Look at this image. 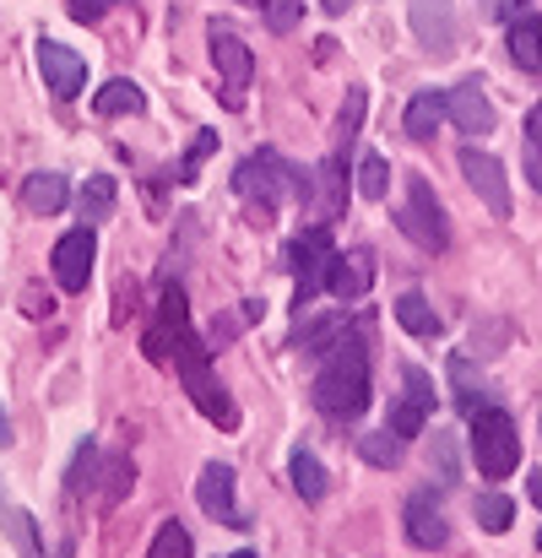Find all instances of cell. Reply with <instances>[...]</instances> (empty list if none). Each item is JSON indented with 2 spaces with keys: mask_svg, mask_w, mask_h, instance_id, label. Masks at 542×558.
<instances>
[{
  "mask_svg": "<svg viewBox=\"0 0 542 558\" xmlns=\"http://www.w3.org/2000/svg\"><path fill=\"white\" fill-rule=\"evenodd\" d=\"M93 109H98L104 120H120V114H142V109H147V93H142L136 82L115 76V82H104V87L93 93Z\"/></svg>",
  "mask_w": 542,
  "mask_h": 558,
  "instance_id": "obj_19",
  "label": "cell"
},
{
  "mask_svg": "<svg viewBox=\"0 0 542 558\" xmlns=\"http://www.w3.org/2000/svg\"><path fill=\"white\" fill-rule=\"evenodd\" d=\"M445 120H450L461 136H489L499 114H494V104H489V93H483L478 82H461V87L445 93Z\"/></svg>",
  "mask_w": 542,
  "mask_h": 558,
  "instance_id": "obj_13",
  "label": "cell"
},
{
  "mask_svg": "<svg viewBox=\"0 0 542 558\" xmlns=\"http://www.w3.org/2000/svg\"><path fill=\"white\" fill-rule=\"evenodd\" d=\"M261 11H266V27H272V33H293L304 5H299V0H266Z\"/></svg>",
  "mask_w": 542,
  "mask_h": 558,
  "instance_id": "obj_32",
  "label": "cell"
},
{
  "mask_svg": "<svg viewBox=\"0 0 542 558\" xmlns=\"http://www.w3.org/2000/svg\"><path fill=\"white\" fill-rule=\"evenodd\" d=\"M332 228L326 222H315V228H304V233H293L288 239V250H282V266L299 277V293H293V310H310V299L326 288V260H332Z\"/></svg>",
  "mask_w": 542,
  "mask_h": 558,
  "instance_id": "obj_4",
  "label": "cell"
},
{
  "mask_svg": "<svg viewBox=\"0 0 542 558\" xmlns=\"http://www.w3.org/2000/svg\"><path fill=\"white\" fill-rule=\"evenodd\" d=\"M315 407L326 417H363L369 407V342L363 331H337L326 348H321V374L310 385Z\"/></svg>",
  "mask_w": 542,
  "mask_h": 558,
  "instance_id": "obj_1",
  "label": "cell"
},
{
  "mask_svg": "<svg viewBox=\"0 0 542 558\" xmlns=\"http://www.w3.org/2000/svg\"><path fill=\"white\" fill-rule=\"evenodd\" d=\"M538 548H542V532H538Z\"/></svg>",
  "mask_w": 542,
  "mask_h": 558,
  "instance_id": "obj_42",
  "label": "cell"
},
{
  "mask_svg": "<svg viewBox=\"0 0 542 558\" xmlns=\"http://www.w3.org/2000/svg\"><path fill=\"white\" fill-rule=\"evenodd\" d=\"M93 483H98V445H93V439H82V445H76V456H71V472H65V494H71V499H82Z\"/></svg>",
  "mask_w": 542,
  "mask_h": 558,
  "instance_id": "obj_24",
  "label": "cell"
},
{
  "mask_svg": "<svg viewBox=\"0 0 542 558\" xmlns=\"http://www.w3.org/2000/svg\"><path fill=\"white\" fill-rule=\"evenodd\" d=\"M359 450H363V461H369V466H396V461H401V439H396L390 428H380V434H363Z\"/></svg>",
  "mask_w": 542,
  "mask_h": 558,
  "instance_id": "obj_28",
  "label": "cell"
},
{
  "mask_svg": "<svg viewBox=\"0 0 542 558\" xmlns=\"http://www.w3.org/2000/svg\"><path fill=\"white\" fill-rule=\"evenodd\" d=\"M527 180H532V185H538V195H542V153H538V147L527 153Z\"/></svg>",
  "mask_w": 542,
  "mask_h": 558,
  "instance_id": "obj_36",
  "label": "cell"
},
{
  "mask_svg": "<svg viewBox=\"0 0 542 558\" xmlns=\"http://www.w3.org/2000/svg\"><path fill=\"white\" fill-rule=\"evenodd\" d=\"M396 222H401V233H407L418 250H429V255H439V250L450 244L445 206H439V195H434V185H429L423 174H412V180H407V201H401Z\"/></svg>",
  "mask_w": 542,
  "mask_h": 558,
  "instance_id": "obj_5",
  "label": "cell"
},
{
  "mask_svg": "<svg viewBox=\"0 0 542 558\" xmlns=\"http://www.w3.org/2000/svg\"><path fill=\"white\" fill-rule=\"evenodd\" d=\"M115 5H120V0H71L65 11H71V22H104Z\"/></svg>",
  "mask_w": 542,
  "mask_h": 558,
  "instance_id": "obj_34",
  "label": "cell"
},
{
  "mask_svg": "<svg viewBox=\"0 0 542 558\" xmlns=\"http://www.w3.org/2000/svg\"><path fill=\"white\" fill-rule=\"evenodd\" d=\"M472 515H478V526H483V532H510L516 505H510L505 494H478V499H472Z\"/></svg>",
  "mask_w": 542,
  "mask_h": 558,
  "instance_id": "obj_25",
  "label": "cell"
},
{
  "mask_svg": "<svg viewBox=\"0 0 542 558\" xmlns=\"http://www.w3.org/2000/svg\"><path fill=\"white\" fill-rule=\"evenodd\" d=\"M195 505H201L217 526H244V515H239V505H233V466H228V461H212V466L201 472Z\"/></svg>",
  "mask_w": 542,
  "mask_h": 558,
  "instance_id": "obj_14",
  "label": "cell"
},
{
  "mask_svg": "<svg viewBox=\"0 0 542 558\" xmlns=\"http://www.w3.org/2000/svg\"><path fill=\"white\" fill-rule=\"evenodd\" d=\"M38 71H44V87L55 98H76L87 87V60L76 49L55 44V38H38Z\"/></svg>",
  "mask_w": 542,
  "mask_h": 558,
  "instance_id": "obj_10",
  "label": "cell"
},
{
  "mask_svg": "<svg viewBox=\"0 0 542 558\" xmlns=\"http://www.w3.org/2000/svg\"><path fill=\"white\" fill-rule=\"evenodd\" d=\"M359 195L363 201H385L390 195V163L385 158H374V153L359 158Z\"/></svg>",
  "mask_w": 542,
  "mask_h": 558,
  "instance_id": "obj_26",
  "label": "cell"
},
{
  "mask_svg": "<svg viewBox=\"0 0 542 558\" xmlns=\"http://www.w3.org/2000/svg\"><path fill=\"white\" fill-rule=\"evenodd\" d=\"M233 190L244 201H261V211H277L282 201H310L315 195V174H304L299 163H288L282 153L261 147L233 169Z\"/></svg>",
  "mask_w": 542,
  "mask_h": 558,
  "instance_id": "obj_2",
  "label": "cell"
},
{
  "mask_svg": "<svg viewBox=\"0 0 542 558\" xmlns=\"http://www.w3.org/2000/svg\"><path fill=\"white\" fill-rule=\"evenodd\" d=\"M510 60L521 71H542V16H521L510 27Z\"/></svg>",
  "mask_w": 542,
  "mask_h": 558,
  "instance_id": "obj_21",
  "label": "cell"
},
{
  "mask_svg": "<svg viewBox=\"0 0 542 558\" xmlns=\"http://www.w3.org/2000/svg\"><path fill=\"white\" fill-rule=\"evenodd\" d=\"M0 445H11V423H5V412H0Z\"/></svg>",
  "mask_w": 542,
  "mask_h": 558,
  "instance_id": "obj_39",
  "label": "cell"
},
{
  "mask_svg": "<svg viewBox=\"0 0 542 558\" xmlns=\"http://www.w3.org/2000/svg\"><path fill=\"white\" fill-rule=\"evenodd\" d=\"M315 190H321V217L332 222V217L342 211V201H348V180H342V158H326V163L315 169Z\"/></svg>",
  "mask_w": 542,
  "mask_h": 558,
  "instance_id": "obj_22",
  "label": "cell"
},
{
  "mask_svg": "<svg viewBox=\"0 0 542 558\" xmlns=\"http://www.w3.org/2000/svg\"><path fill=\"white\" fill-rule=\"evenodd\" d=\"M461 180L483 195V206H489L494 217H510V180H505V163H499L494 153L467 147V153H461Z\"/></svg>",
  "mask_w": 542,
  "mask_h": 558,
  "instance_id": "obj_9",
  "label": "cell"
},
{
  "mask_svg": "<svg viewBox=\"0 0 542 558\" xmlns=\"http://www.w3.org/2000/svg\"><path fill=\"white\" fill-rule=\"evenodd\" d=\"M115 195H120V190H115V180H109V174H93V180L82 185V201H76V206H82V222H87V228H93V222H109Z\"/></svg>",
  "mask_w": 542,
  "mask_h": 558,
  "instance_id": "obj_23",
  "label": "cell"
},
{
  "mask_svg": "<svg viewBox=\"0 0 542 558\" xmlns=\"http://www.w3.org/2000/svg\"><path fill=\"white\" fill-rule=\"evenodd\" d=\"M472 461L494 483L521 466V434H516L510 412H499V407H478L472 412Z\"/></svg>",
  "mask_w": 542,
  "mask_h": 558,
  "instance_id": "obj_3",
  "label": "cell"
},
{
  "mask_svg": "<svg viewBox=\"0 0 542 558\" xmlns=\"http://www.w3.org/2000/svg\"><path fill=\"white\" fill-rule=\"evenodd\" d=\"M288 477H293V488H299L304 505H321L326 488H332V477H326V466H321V456H315L310 445H293V456H288Z\"/></svg>",
  "mask_w": 542,
  "mask_h": 558,
  "instance_id": "obj_16",
  "label": "cell"
},
{
  "mask_svg": "<svg viewBox=\"0 0 542 558\" xmlns=\"http://www.w3.org/2000/svg\"><path fill=\"white\" fill-rule=\"evenodd\" d=\"M374 250H332L326 260V293L337 299H363L374 288Z\"/></svg>",
  "mask_w": 542,
  "mask_h": 558,
  "instance_id": "obj_12",
  "label": "cell"
},
{
  "mask_svg": "<svg viewBox=\"0 0 542 558\" xmlns=\"http://www.w3.org/2000/svg\"><path fill=\"white\" fill-rule=\"evenodd\" d=\"M407 16H412V38L429 54H450L456 49V5L450 0H407Z\"/></svg>",
  "mask_w": 542,
  "mask_h": 558,
  "instance_id": "obj_11",
  "label": "cell"
},
{
  "mask_svg": "<svg viewBox=\"0 0 542 558\" xmlns=\"http://www.w3.org/2000/svg\"><path fill=\"white\" fill-rule=\"evenodd\" d=\"M131 477H136V466H131L125 456H115V461H109V472H104V483H109V488H104V510H115V505L125 499Z\"/></svg>",
  "mask_w": 542,
  "mask_h": 558,
  "instance_id": "obj_31",
  "label": "cell"
},
{
  "mask_svg": "<svg viewBox=\"0 0 542 558\" xmlns=\"http://www.w3.org/2000/svg\"><path fill=\"white\" fill-rule=\"evenodd\" d=\"M527 136H532V147L542 153V104H532V114H527Z\"/></svg>",
  "mask_w": 542,
  "mask_h": 558,
  "instance_id": "obj_35",
  "label": "cell"
},
{
  "mask_svg": "<svg viewBox=\"0 0 542 558\" xmlns=\"http://www.w3.org/2000/svg\"><path fill=\"white\" fill-rule=\"evenodd\" d=\"M147 558H195V543H190V532H184L180 521H164L158 537H153V548H147Z\"/></svg>",
  "mask_w": 542,
  "mask_h": 558,
  "instance_id": "obj_27",
  "label": "cell"
},
{
  "mask_svg": "<svg viewBox=\"0 0 542 558\" xmlns=\"http://www.w3.org/2000/svg\"><path fill=\"white\" fill-rule=\"evenodd\" d=\"M321 5H326V11H332V16H342V11H348V5H353V0H321Z\"/></svg>",
  "mask_w": 542,
  "mask_h": 558,
  "instance_id": "obj_37",
  "label": "cell"
},
{
  "mask_svg": "<svg viewBox=\"0 0 542 558\" xmlns=\"http://www.w3.org/2000/svg\"><path fill=\"white\" fill-rule=\"evenodd\" d=\"M396 320H401V331H412V337H439V331H445V320L434 315V304H429L423 293H401V299H396Z\"/></svg>",
  "mask_w": 542,
  "mask_h": 558,
  "instance_id": "obj_20",
  "label": "cell"
},
{
  "mask_svg": "<svg viewBox=\"0 0 542 558\" xmlns=\"http://www.w3.org/2000/svg\"><path fill=\"white\" fill-rule=\"evenodd\" d=\"M65 201H71L65 174H27V180H22V206H27V211H38V217L65 211Z\"/></svg>",
  "mask_w": 542,
  "mask_h": 558,
  "instance_id": "obj_18",
  "label": "cell"
},
{
  "mask_svg": "<svg viewBox=\"0 0 542 558\" xmlns=\"http://www.w3.org/2000/svg\"><path fill=\"white\" fill-rule=\"evenodd\" d=\"M532 505L542 510V472H532Z\"/></svg>",
  "mask_w": 542,
  "mask_h": 558,
  "instance_id": "obj_38",
  "label": "cell"
},
{
  "mask_svg": "<svg viewBox=\"0 0 542 558\" xmlns=\"http://www.w3.org/2000/svg\"><path fill=\"white\" fill-rule=\"evenodd\" d=\"M450 379H456V407L472 417V412L483 407V379L472 385V364H467V359H450Z\"/></svg>",
  "mask_w": 542,
  "mask_h": 558,
  "instance_id": "obj_29",
  "label": "cell"
},
{
  "mask_svg": "<svg viewBox=\"0 0 542 558\" xmlns=\"http://www.w3.org/2000/svg\"><path fill=\"white\" fill-rule=\"evenodd\" d=\"M93 260H98V239H93V228H71V233L55 239L49 266H55V282H60L65 293H87V282H93Z\"/></svg>",
  "mask_w": 542,
  "mask_h": 558,
  "instance_id": "obj_8",
  "label": "cell"
},
{
  "mask_svg": "<svg viewBox=\"0 0 542 558\" xmlns=\"http://www.w3.org/2000/svg\"><path fill=\"white\" fill-rule=\"evenodd\" d=\"M212 153H217V131H195V142H190V153L180 158V174H174V180H180V185H195V174H201V163H206Z\"/></svg>",
  "mask_w": 542,
  "mask_h": 558,
  "instance_id": "obj_30",
  "label": "cell"
},
{
  "mask_svg": "<svg viewBox=\"0 0 542 558\" xmlns=\"http://www.w3.org/2000/svg\"><path fill=\"white\" fill-rule=\"evenodd\" d=\"M401 390H407V396L390 407V423H385V428H390L396 439H418V434L429 428V417H434V401H439V396H434V374L407 364V369H401Z\"/></svg>",
  "mask_w": 542,
  "mask_h": 558,
  "instance_id": "obj_7",
  "label": "cell"
},
{
  "mask_svg": "<svg viewBox=\"0 0 542 558\" xmlns=\"http://www.w3.org/2000/svg\"><path fill=\"white\" fill-rule=\"evenodd\" d=\"M363 104H369V98H363V87H353V93H348V104H342V120H337V136H342V142H353V136H359Z\"/></svg>",
  "mask_w": 542,
  "mask_h": 558,
  "instance_id": "obj_33",
  "label": "cell"
},
{
  "mask_svg": "<svg viewBox=\"0 0 542 558\" xmlns=\"http://www.w3.org/2000/svg\"><path fill=\"white\" fill-rule=\"evenodd\" d=\"M212 65L222 76V104L228 109H244V93H250V76H255V54L244 49V38L222 22H212Z\"/></svg>",
  "mask_w": 542,
  "mask_h": 558,
  "instance_id": "obj_6",
  "label": "cell"
},
{
  "mask_svg": "<svg viewBox=\"0 0 542 558\" xmlns=\"http://www.w3.org/2000/svg\"><path fill=\"white\" fill-rule=\"evenodd\" d=\"M228 558H261V554H250V548H239V554H228Z\"/></svg>",
  "mask_w": 542,
  "mask_h": 558,
  "instance_id": "obj_40",
  "label": "cell"
},
{
  "mask_svg": "<svg viewBox=\"0 0 542 558\" xmlns=\"http://www.w3.org/2000/svg\"><path fill=\"white\" fill-rule=\"evenodd\" d=\"M401 521H407V543H412V548H423V554H434V548H445V543H450V526H445V515H439L434 494H412V499H407V510H401Z\"/></svg>",
  "mask_w": 542,
  "mask_h": 558,
  "instance_id": "obj_15",
  "label": "cell"
},
{
  "mask_svg": "<svg viewBox=\"0 0 542 558\" xmlns=\"http://www.w3.org/2000/svg\"><path fill=\"white\" fill-rule=\"evenodd\" d=\"M250 5H266V0H250Z\"/></svg>",
  "mask_w": 542,
  "mask_h": 558,
  "instance_id": "obj_41",
  "label": "cell"
},
{
  "mask_svg": "<svg viewBox=\"0 0 542 558\" xmlns=\"http://www.w3.org/2000/svg\"><path fill=\"white\" fill-rule=\"evenodd\" d=\"M439 125H445V93H434V87L412 93V104H407V114H401V131H407L412 142H429Z\"/></svg>",
  "mask_w": 542,
  "mask_h": 558,
  "instance_id": "obj_17",
  "label": "cell"
}]
</instances>
